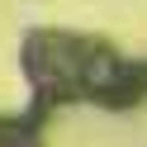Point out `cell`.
<instances>
[{
	"instance_id": "obj_1",
	"label": "cell",
	"mask_w": 147,
	"mask_h": 147,
	"mask_svg": "<svg viewBox=\"0 0 147 147\" xmlns=\"http://www.w3.org/2000/svg\"><path fill=\"white\" fill-rule=\"evenodd\" d=\"M0 147H38L29 123H0Z\"/></svg>"
}]
</instances>
